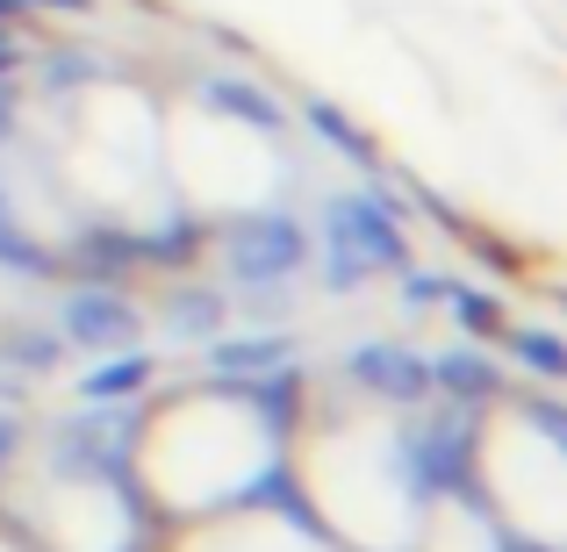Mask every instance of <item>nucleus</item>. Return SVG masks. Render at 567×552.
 <instances>
[{"label":"nucleus","mask_w":567,"mask_h":552,"mask_svg":"<svg viewBox=\"0 0 567 552\" xmlns=\"http://www.w3.org/2000/svg\"><path fill=\"white\" fill-rule=\"evenodd\" d=\"M223 265H230L237 288H288L309 259H317V237H309L302 216L288 208H259V216H237L230 230L216 237Z\"/></svg>","instance_id":"1"},{"label":"nucleus","mask_w":567,"mask_h":552,"mask_svg":"<svg viewBox=\"0 0 567 552\" xmlns=\"http://www.w3.org/2000/svg\"><path fill=\"white\" fill-rule=\"evenodd\" d=\"M317 244L352 251L367 273H402V265H410V216H402L395 201H381L374 187H360V194H331V201H323V230H317Z\"/></svg>","instance_id":"2"},{"label":"nucleus","mask_w":567,"mask_h":552,"mask_svg":"<svg viewBox=\"0 0 567 552\" xmlns=\"http://www.w3.org/2000/svg\"><path fill=\"white\" fill-rule=\"evenodd\" d=\"M137 452V416L123 402H86L80 416H65L51 438V473L65 481H115Z\"/></svg>","instance_id":"3"},{"label":"nucleus","mask_w":567,"mask_h":552,"mask_svg":"<svg viewBox=\"0 0 567 552\" xmlns=\"http://www.w3.org/2000/svg\"><path fill=\"white\" fill-rule=\"evenodd\" d=\"M58 337L80 352H130L144 337V309L115 280H86V288H72L58 302Z\"/></svg>","instance_id":"4"},{"label":"nucleus","mask_w":567,"mask_h":552,"mask_svg":"<svg viewBox=\"0 0 567 552\" xmlns=\"http://www.w3.org/2000/svg\"><path fill=\"white\" fill-rule=\"evenodd\" d=\"M346 381L374 402H395V409H416L431 402V360L410 352L402 337H367V345L346 352Z\"/></svg>","instance_id":"5"},{"label":"nucleus","mask_w":567,"mask_h":552,"mask_svg":"<svg viewBox=\"0 0 567 552\" xmlns=\"http://www.w3.org/2000/svg\"><path fill=\"white\" fill-rule=\"evenodd\" d=\"M194 101H202L208 115H223V123L259 129V137H280V129H288L280 94L266 80H251V72H202V80H194Z\"/></svg>","instance_id":"6"},{"label":"nucleus","mask_w":567,"mask_h":552,"mask_svg":"<svg viewBox=\"0 0 567 552\" xmlns=\"http://www.w3.org/2000/svg\"><path fill=\"white\" fill-rule=\"evenodd\" d=\"M295 337L288 331H245V337H208V373H216V381H259V373H280V366H295Z\"/></svg>","instance_id":"7"},{"label":"nucleus","mask_w":567,"mask_h":552,"mask_svg":"<svg viewBox=\"0 0 567 552\" xmlns=\"http://www.w3.org/2000/svg\"><path fill=\"white\" fill-rule=\"evenodd\" d=\"M431 395H453L460 409H482V402L503 395V366L488 360V352H474V345H453V352L431 360Z\"/></svg>","instance_id":"8"},{"label":"nucleus","mask_w":567,"mask_h":552,"mask_svg":"<svg viewBox=\"0 0 567 552\" xmlns=\"http://www.w3.org/2000/svg\"><path fill=\"white\" fill-rule=\"evenodd\" d=\"M402 452H410V467L424 473V481L460 488V473H467V430L460 424H416Z\"/></svg>","instance_id":"9"},{"label":"nucleus","mask_w":567,"mask_h":552,"mask_svg":"<svg viewBox=\"0 0 567 552\" xmlns=\"http://www.w3.org/2000/svg\"><path fill=\"white\" fill-rule=\"evenodd\" d=\"M72 265H80L86 280H123L130 265H137V230H123V222H94V230L72 237Z\"/></svg>","instance_id":"10"},{"label":"nucleus","mask_w":567,"mask_h":552,"mask_svg":"<svg viewBox=\"0 0 567 552\" xmlns=\"http://www.w3.org/2000/svg\"><path fill=\"white\" fill-rule=\"evenodd\" d=\"M152 381H158V360L130 345V352H101V366L80 381V395L86 402H130V395H144Z\"/></svg>","instance_id":"11"},{"label":"nucleus","mask_w":567,"mask_h":552,"mask_svg":"<svg viewBox=\"0 0 567 552\" xmlns=\"http://www.w3.org/2000/svg\"><path fill=\"white\" fill-rule=\"evenodd\" d=\"M302 123H309V129H317V137H323V144H331V152H338V158H352V166H360V173H374V166H381V144H374V137H367V129H360V123H352V115H346V108H338V101H302Z\"/></svg>","instance_id":"12"},{"label":"nucleus","mask_w":567,"mask_h":552,"mask_svg":"<svg viewBox=\"0 0 567 552\" xmlns=\"http://www.w3.org/2000/svg\"><path fill=\"white\" fill-rule=\"evenodd\" d=\"M223 316H230V294H223V288H173L166 294V331L173 337L208 345V337L223 331Z\"/></svg>","instance_id":"13"},{"label":"nucleus","mask_w":567,"mask_h":552,"mask_svg":"<svg viewBox=\"0 0 567 552\" xmlns=\"http://www.w3.org/2000/svg\"><path fill=\"white\" fill-rule=\"evenodd\" d=\"M0 273H14V280H51L58 273V251L37 244V237L14 222L8 201H0Z\"/></svg>","instance_id":"14"},{"label":"nucleus","mask_w":567,"mask_h":552,"mask_svg":"<svg viewBox=\"0 0 567 552\" xmlns=\"http://www.w3.org/2000/svg\"><path fill=\"white\" fill-rule=\"evenodd\" d=\"M202 222L194 216H173V222H158V230H137V265H187L194 251H202Z\"/></svg>","instance_id":"15"},{"label":"nucleus","mask_w":567,"mask_h":552,"mask_svg":"<svg viewBox=\"0 0 567 552\" xmlns=\"http://www.w3.org/2000/svg\"><path fill=\"white\" fill-rule=\"evenodd\" d=\"M503 345H511V360L525 366V373H539V381H560V373H567V345H560V331H539V323H532V331H511Z\"/></svg>","instance_id":"16"},{"label":"nucleus","mask_w":567,"mask_h":552,"mask_svg":"<svg viewBox=\"0 0 567 552\" xmlns=\"http://www.w3.org/2000/svg\"><path fill=\"white\" fill-rule=\"evenodd\" d=\"M445 309H453V323L467 337H496L503 331V309H496L488 288H460V280H445Z\"/></svg>","instance_id":"17"},{"label":"nucleus","mask_w":567,"mask_h":552,"mask_svg":"<svg viewBox=\"0 0 567 552\" xmlns=\"http://www.w3.org/2000/svg\"><path fill=\"white\" fill-rule=\"evenodd\" d=\"M0 360L22 366V373H51L58 360H65V337L58 331H8L0 337Z\"/></svg>","instance_id":"18"},{"label":"nucleus","mask_w":567,"mask_h":552,"mask_svg":"<svg viewBox=\"0 0 567 552\" xmlns=\"http://www.w3.org/2000/svg\"><path fill=\"white\" fill-rule=\"evenodd\" d=\"M37 80L51 86V94H80V86L101 80V65H94L86 51H43V58H37Z\"/></svg>","instance_id":"19"},{"label":"nucleus","mask_w":567,"mask_h":552,"mask_svg":"<svg viewBox=\"0 0 567 552\" xmlns=\"http://www.w3.org/2000/svg\"><path fill=\"white\" fill-rule=\"evenodd\" d=\"M317 259H323V288H331V294H360L367 280H374L352 251H338V244H317Z\"/></svg>","instance_id":"20"},{"label":"nucleus","mask_w":567,"mask_h":552,"mask_svg":"<svg viewBox=\"0 0 567 552\" xmlns=\"http://www.w3.org/2000/svg\"><path fill=\"white\" fill-rule=\"evenodd\" d=\"M445 302V273H416V265H402V309H431Z\"/></svg>","instance_id":"21"},{"label":"nucleus","mask_w":567,"mask_h":552,"mask_svg":"<svg viewBox=\"0 0 567 552\" xmlns=\"http://www.w3.org/2000/svg\"><path fill=\"white\" fill-rule=\"evenodd\" d=\"M22 14H94V0H22Z\"/></svg>","instance_id":"22"},{"label":"nucleus","mask_w":567,"mask_h":552,"mask_svg":"<svg viewBox=\"0 0 567 552\" xmlns=\"http://www.w3.org/2000/svg\"><path fill=\"white\" fill-rule=\"evenodd\" d=\"M525 409H532V424H539L546 438H560V402H525Z\"/></svg>","instance_id":"23"},{"label":"nucleus","mask_w":567,"mask_h":552,"mask_svg":"<svg viewBox=\"0 0 567 552\" xmlns=\"http://www.w3.org/2000/svg\"><path fill=\"white\" fill-rule=\"evenodd\" d=\"M14 452H22V424H14V416H0V467H8Z\"/></svg>","instance_id":"24"},{"label":"nucleus","mask_w":567,"mask_h":552,"mask_svg":"<svg viewBox=\"0 0 567 552\" xmlns=\"http://www.w3.org/2000/svg\"><path fill=\"white\" fill-rule=\"evenodd\" d=\"M8 137H14V86L0 80V144H8Z\"/></svg>","instance_id":"25"},{"label":"nucleus","mask_w":567,"mask_h":552,"mask_svg":"<svg viewBox=\"0 0 567 552\" xmlns=\"http://www.w3.org/2000/svg\"><path fill=\"white\" fill-rule=\"evenodd\" d=\"M14 65H22V43L0 37V80H14Z\"/></svg>","instance_id":"26"},{"label":"nucleus","mask_w":567,"mask_h":552,"mask_svg":"<svg viewBox=\"0 0 567 552\" xmlns=\"http://www.w3.org/2000/svg\"><path fill=\"white\" fill-rule=\"evenodd\" d=\"M22 14V0H0V37H8V22Z\"/></svg>","instance_id":"27"}]
</instances>
